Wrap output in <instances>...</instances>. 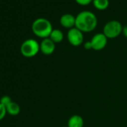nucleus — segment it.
I'll use <instances>...</instances> for the list:
<instances>
[{"label": "nucleus", "instance_id": "f03ea898", "mask_svg": "<svg viewBox=\"0 0 127 127\" xmlns=\"http://www.w3.org/2000/svg\"><path fill=\"white\" fill-rule=\"evenodd\" d=\"M32 30L37 37L45 39L49 37L53 29L49 20L46 18H37L32 23Z\"/></svg>", "mask_w": 127, "mask_h": 127}, {"label": "nucleus", "instance_id": "6e6552de", "mask_svg": "<svg viewBox=\"0 0 127 127\" xmlns=\"http://www.w3.org/2000/svg\"><path fill=\"white\" fill-rule=\"evenodd\" d=\"M60 24L64 29H70L76 26V17L71 14H64L60 18Z\"/></svg>", "mask_w": 127, "mask_h": 127}, {"label": "nucleus", "instance_id": "a211bd4d", "mask_svg": "<svg viewBox=\"0 0 127 127\" xmlns=\"http://www.w3.org/2000/svg\"><path fill=\"white\" fill-rule=\"evenodd\" d=\"M61 127H68L67 126H61Z\"/></svg>", "mask_w": 127, "mask_h": 127}, {"label": "nucleus", "instance_id": "f8f14e48", "mask_svg": "<svg viewBox=\"0 0 127 127\" xmlns=\"http://www.w3.org/2000/svg\"><path fill=\"white\" fill-rule=\"evenodd\" d=\"M92 2L94 8L99 11H104L107 9L109 5L108 0H93Z\"/></svg>", "mask_w": 127, "mask_h": 127}, {"label": "nucleus", "instance_id": "ddd939ff", "mask_svg": "<svg viewBox=\"0 0 127 127\" xmlns=\"http://www.w3.org/2000/svg\"><path fill=\"white\" fill-rule=\"evenodd\" d=\"M6 114H7L6 107L4 105H2V103H0V120L4 119Z\"/></svg>", "mask_w": 127, "mask_h": 127}, {"label": "nucleus", "instance_id": "9b49d317", "mask_svg": "<svg viewBox=\"0 0 127 127\" xmlns=\"http://www.w3.org/2000/svg\"><path fill=\"white\" fill-rule=\"evenodd\" d=\"M5 107H6L7 113L11 116L18 115L20 112V107L17 102H11L8 105H6Z\"/></svg>", "mask_w": 127, "mask_h": 127}, {"label": "nucleus", "instance_id": "7ed1b4c3", "mask_svg": "<svg viewBox=\"0 0 127 127\" xmlns=\"http://www.w3.org/2000/svg\"><path fill=\"white\" fill-rule=\"evenodd\" d=\"M40 50V43L34 39L26 40L20 46V52L26 58L34 57Z\"/></svg>", "mask_w": 127, "mask_h": 127}, {"label": "nucleus", "instance_id": "1a4fd4ad", "mask_svg": "<svg viewBox=\"0 0 127 127\" xmlns=\"http://www.w3.org/2000/svg\"><path fill=\"white\" fill-rule=\"evenodd\" d=\"M68 127H83L84 120L82 116L79 114H74L71 116L67 122Z\"/></svg>", "mask_w": 127, "mask_h": 127}, {"label": "nucleus", "instance_id": "423d86ee", "mask_svg": "<svg viewBox=\"0 0 127 127\" xmlns=\"http://www.w3.org/2000/svg\"><path fill=\"white\" fill-rule=\"evenodd\" d=\"M92 49L95 51L102 50L107 45L108 38L103 33H97L93 36L91 40Z\"/></svg>", "mask_w": 127, "mask_h": 127}, {"label": "nucleus", "instance_id": "9d476101", "mask_svg": "<svg viewBox=\"0 0 127 127\" xmlns=\"http://www.w3.org/2000/svg\"><path fill=\"white\" fill-rule=\"evenodd\" d=\"M64 37V33L62 32V31H61L60 29H53L49 35V38L55 43H61L63 40Z\"/></svg>", "mask_w": 127, "mask_h": 127}, {"label": "nucleus", "instance_id": "f3484780", "mask_svg": "<svg viewBox=\"0 0 127 127\" xmlns=\"http://www.w3.org/2000/svg\"><path fill=\"white\" fill-rule=\"evenodd\" d=\"M122 33H123V36H124L125 37H126V38H127V25L123 27V31H122Z\"/></svg>", "mask_w": 127, "mask_h": 127}, {"label": "nucleus", "instance_id": "20e7f679", "mask_svg": "<svg viewBox=\"0 0 127 127\" xmlns=\"http://www.w3.org/2000/svg\"><path fill=\"white\" fill-rule=\"evenodd\" d=\"M123 26L117 20H111L105 23L103 27V34L108 39L117 37L123 31Z\"/></svg>", "mask_w": 127, "mask_h": 127}, {"label": "nucleus", "instance_id": "39448f33", "mask_svg": "<svg viewBox=\"0 0 127 127\" xmlns=\"http://www.w3.org/2000/svg\"><path fill=\"white\" fill-rule=\"evenodd\" d=\"M67 37L70 44L73 46H79L84 43V33L76 27L68 30Z\"/></svg>", "mask_w": 127, "mask_h": 127}, {"label": "nucleus", "instance_id": "f257e3e1", "mask_svg": "<svg viewBox=\"0 0 127 127\" xmlns=\"http://www.w3.org/2000/svg\"><path fill=\"white\" fill-rule=\"evenodd\" d=\"M98 20L96 16L91 11H84L79 13L76 17L75 27L83 33L93 32L97 26Z\"/></svg>", "mask_w": 127, "mask_h": 127}, {"label": "nucleus", "instance_id": "4468645a", "mask_svg": "<svg viewBox=\"0 0 127 127\" xmlns=\"http://www.w3.org/2000/svg\"><path fill=\"white\" fill-rule=\"evenodd\" d=\"M12 102V100H11V97L8 96H3L1 98V99H0V103H2V104L4 105L5 106L8 105L10 102Z\"/></svg>", "mask_w": 127, "mask_h": 127}, {"label": "nucleus", "instance_id": "dca6fc26", "mask_svg": "<svg viewBox=\"0 0 127 127\" xmlns=\"http://www.w3.org/2000/svg\"><path fill=\"white\" fill-rule=\"evenodd\" d=\"M84 48L87 50H89V49H92V45H91V40L90 41H86L84 43Z\"/></svg>", "mask_w": 127, "mask_h": 127}, {"label": "nucleus", "instance_id": "0eeeda50", "mask_svg": "<svg viewBox=\"0 0 127 127\" xmlns=\"http://www.w3.org/2000/svg\"><path fill=\"white\" fill-rule=\"evenodd\" d=\"M55 49V43L49 38L43 39L40 43V50L45 55H52Z\"/></svg>", "mask_w": 127, "mask_h": 127}, {"label": "nucleus", "instance_id": "2eb2a0df", "mask_svg": "<svg viewBox=\"0 0 127 127\" xmlns=\"http://www.w3.org/2000/svg\"><path fill=\"white\" fill-rule=\"evenodd\" d=\"M76 2L80 5H82V6H86V5H88L89 4H91L93 0H75Z\"/></svg>", "mask_w": 127, "mask_h": 127}]
</instances>
